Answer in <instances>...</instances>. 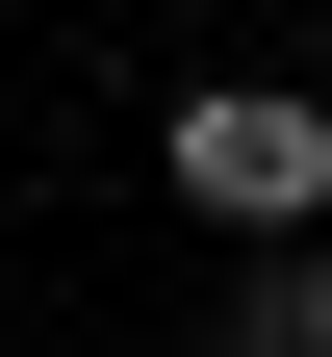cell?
<instances>
[{"mask_svg":"<svg viewBox=\"0 0 332 357\" xmlns=\"http://www.w3.org/2000/svg\"><path fill=\"white\" fill-rule=\"evenodd\" d=\"M205 357H332V230H307V255H256V281L205 306Z\"/></svg>","mask_w":332,"mask_h":357,"instance_id":"obj_2","label":"cell"},{"mask_svg":"<svg viewBox=\"0 0 332 357\" xmlns=\"http://www.w3.org/2000/svg\"><path fill=\"white\" fill-rule=\"evenodd\" d=\"M154 153H179V204H205V230H256V255L332 230V102H307V77H205Z\"/></svg>","mask_w":332,"mask_h":357,"instance_id":"obj_1","label":"cell"}]
</instances>
